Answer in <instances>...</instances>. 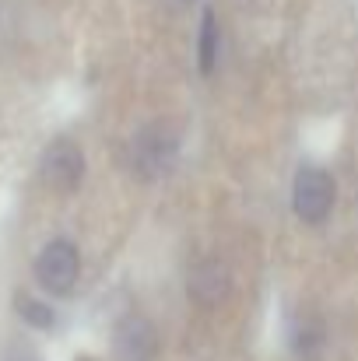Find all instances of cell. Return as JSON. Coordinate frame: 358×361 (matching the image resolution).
Masks as SVG:
<instances>
[{"label": "cell", "instance_id": "cell-1", "mask_svg": "<svg viewBox=\"0 0 358 361\" xmlns=\"http://www.w3.org/2000/svg\"><path fill=\"white\" fill-rule=\"evenodd\" d=\"M292 207L306 225H320L334 207V179L323 169H313V165L299 169L295 190H292Z\"/></svg>", "mask_w": 358, "mask_h": 361}, {"label": "cell", "instance_id": "cell-2", "mask_svg": "<svg viewBox=\"0 0 358 361\" xmlns=\"http://www.w3.org/2000/svg\"><path fill=\"white\" fill-rule=\"evenodd\" d=\"M78 270H81V256H78L74 242L67 239L49 242L35 259V277L49 295H67L78 281Z\"/></svg>", "mask_w": 358, "mask_h": 361}, {"label": "cell", "instance_id": "cell-3", "mask_svg": "<svg viewBox=\"0 0 358 361\" xmlns=\"http://www.w3.org/2000/svg\"><path fill=\"white\" fill-rule=\"evenodd\" d=\"M85 176V154L74 140L60 137L46 147L42 154V179L53 186V190H74Z\"/></svg>", "mask_w": 358, "mask_h": 361}, {"label": "cell", "instance_id": "cell-4", "mask_svg": "<svg viewBox=\"0 0 358 361\" xmlns=\"http://www.w3.org/2000/svg\"><path fill=\"white\" fill-rule=\"evenodd\" d=\"M172 161H176V137H172V130L148 126L137 137V144H133V165L141 169V176H148V179L165 176Z\"/></svg>", "mask_w": 358, "mask_h": 361}, {"label": "cell", "instance_id": "cell-5", "mask_svg": "<svg viewBox=\"0 0 358 361\" xmlns=\"http://www.w3.org/2000/svg\"><path fill=\"white\" fill-rule=\"evenodd\" d=\"M117 355L119 361H155V351H158V334L148 319L141 316H126L117 326Z\"/></svg>", "mask_w": 358, "mask_h": 361}, {"label": "cell", "instance_id": "cell-6", "mask_svg": "<svg viewBox=\"0 0 358 361\" xmlns=\"http://www.w3.org/2000/svg\"><path fill=\"white\" fill-rule=\"evenodd\" d=\"M229 288H232V277H229V267L222 259H201L190 274V298L204 309L225 302Z\"/></svg>", "mask_w": 358, "mask_h": 361}, {"label": "cell", "instance_id": "cell-7", "mask_svg": "<svg viewBox=\"0 0 358 361\" xmlns=\"http://www.w3.org/2000/svg\"><path fill=\"white\" fill-rule=\"evenodd\" d=\"M215 63H218V18L208 7L201 21V74H211Z\"/></svg>", "mask_w": 358, "mask_h": 361}, {"label": "cell", "instance_id": "cell-8", "mask_svg": "<svg viewBox=\"0 0 358 361\" xmlns=\"http://www.w3.org/2000/svg\"><path fill=\"white\" fill-rule=\"evenodd\" d=\"M18 312H21L32 326H42V330H46V326H53V309H46V305L32 302L28 295H21V298H18Z\"/></svg>", "mask_w": 358, "mask_h": 361}]
</instances>
